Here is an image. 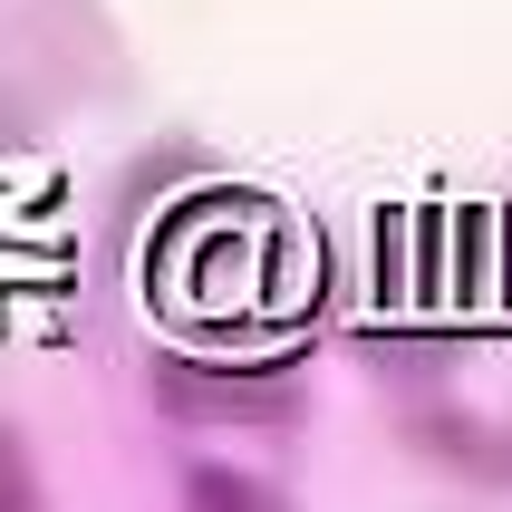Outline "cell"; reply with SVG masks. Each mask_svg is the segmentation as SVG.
I'll return each instance as SVG.
<instances>
[{
  "instance_id": "obj_1",
  "label": "cell",
  "mask_w": 512,
  "mask_h": 512,
  "mask_svg": "<svg viewBox=\"0 0 512 512\" xmlns=\"http://www.w3.org/2000/svg\"><path fill=\"white\" fill-rule=\"evenodd\" d=\"M155 397L184 426H281V416H300V377L290 368H194V358H165Z\"/></svg>"
},
{
  "instance_id": "obj_2",
  "label": "cell",
  "mask_w": 512,
  "mask_h": 512,
  "mask_svg": "<svg viewBox=\"0 0 512 512\" xmlns=\"http://www.w3.org/2000/svg\"><path fill=\"white\" fill-rule=\"evenodd\" d=\"M39 503V464H29V445L10 426H0V512H29Z\"/></svg>"
},
{
  "instance_id": "obj_3",
  "label": "cell",
  "mask_w": 512,
  "mask_h": 512,
  "mask_svg": "<svg viewBox=\"0 0 512 512\" xmlns=\"http://www.w3.org/2000/svg\"><path fill=\"white\" fill-rule=\"evenodd\" d=\"M29 136H39V107H29V87L0 68V155H20Z\"/></svg>"
}]
</instances>
